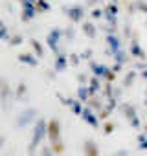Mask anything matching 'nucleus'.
<instances>
[{"label": "nucleus", "mask_w": 147, "mask_h": 156, "mask_svg": "<svg viewBox=\"0 0 147 156\" xmlns=\"http://www.w3.org/2000/svg\"><path fill=\"white\" fill-rule=\"evenodd\" d=\"M46 136L50 140V143H57L61 141V125L57 119H50L46 125Z\"/></svg>", "instance_id": "obj_1"}, {"label": "nucleus", "mask_w": 147, "mask_h": 156, "mask_svg": "<svg viewBox=\"0 0 147 156\" xmlns=\"http://www.w3.org/2000/svg\"><path fill=\"white\" fill-rule=\"evenodd\" d=\"M83 154L85 156H99V147L94 140H87L83 143Z\"/></svg>", "instance_id": "obj_2"}, {"label": "nucleus", "mask_w": 147, "mask_h": 156, "mask_svg": "<svg viewBox=\"0 0 147 156\" xmlns=\"http://www.w3.org/2000/svg\"><path fill=\"white\" fill-rule=\"evenodd\" d=\"M0 145H2V138H0Z\"/></svg>", "instance_id": "obj_5"}, {"label": "nucleus", "mask_w": 147, "mask_h": 156, "mask_svg": "<svg viewBox=\"0 0 147 156\" xmlns=\"http://www.w3.org/2000/svg\"><path fill=\"white\" fill-rule=\"evenodd\" d=\"M44 134H46V125H44V121H39V123H37V127H35V134H33V141H31V147L39 145Z\"/></svg>", "instance_id": "obj_3"}, {"label": "nucleus", "mask_w": 147, "mask_h": 156, "mask_svg": "<svg viewBox=\"0 0 147 156\" xmlns=\"http://www.w3.org/2000/svg\"><path fill=\"white\" fill-rule=\"evenodd\" d=\"M41 154H42V156H53V151H52V147H42Z\"/></svg>", "instance_id": "obj_4"}]
</instances>
